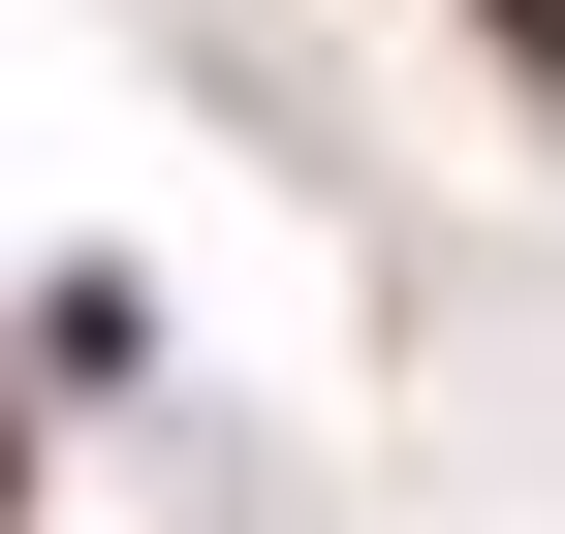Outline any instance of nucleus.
Here are the masks:
<instances>
[{"instance_id": "obj_1", "label": "nucleus", "mask_w": 565, "mask_h": 534, "mask_svg": "<svg viewBox=\"0 0 565 534\" xmlns=\"http://www.w3.org/2000/svg\"><path fill=\"white\" fill-rule=\"evenodd\" d=\"M471 32H503V63H534V95H565V0H471Z\"/></svg>"}]
</instances>
